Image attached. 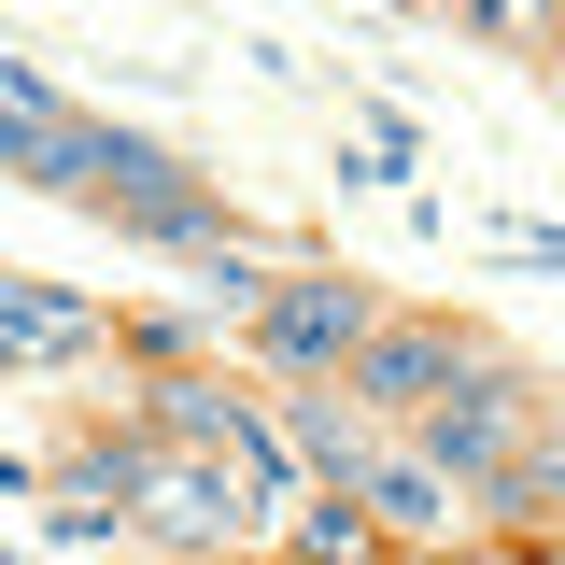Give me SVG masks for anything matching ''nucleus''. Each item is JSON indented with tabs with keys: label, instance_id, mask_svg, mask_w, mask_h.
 Listing matches in <instances>:
<instances>
[{
	"label": "nucleus",
	"instance_id": "1",
	"mask_svg": "<svg viewBox=\"0 0 565 565\" xmlns=\"http://www.w3.org/2000/svg\"><path fill=\"white\" fill-rule=\"evenodd\" d=\"M523 438H552V367H537V353H509V340H494L481 367L438 396V411H411V424H396V452H411L438 494H481L494 467L523 452Z\"/></svg>",
	"mask_w": 565,
	"mask_h": 565
},
{
	"label": "nucleus",
	"instance_id": "2",
	"mask_svg": "<svg viewBox=\"0 0 565 565\" xmlns=\"http://www.w3.org/2000/svg\"><path fill=\"white\" fill-rule=\"evenodd\" d=\"M367 326H382V282L367 269H340V255H297V269L255 297V326H241V367L255 382H340L353 353H367Z\"/></svg>",
	"mask_w": 565,
	"mask_h": 565
},
{
	"label": "nucleus",
	"instance_id": "3",
	"mask_svg": "<svg viewBox=\"0 0 565 565\" xmlns=\"http://www.w3.org/2000/svg\"><path fill=\"white\" fill-rule=\"evenodd\" d=\"M481 353H494L481 311H452V297H382V326H367V353L340 367V396H353V424H382V438H396V424L438 411Z\"/></svg>",
	"mask_w": 565,
	"mask_h": 565
},
{
	"label": "nucleus",
	"instance_id": "4",
	"mask_svg": "<svg viewBox=\"0 0 565 565\" xmlns=\"http://www.w3.org/2000/svg\"><path fill=\"white\" fill-rule=\"evenodd\" d=\"M128 537L156 565H241L255 552V494L226 481V467H199V452H156L141 494H128Z\"/></svg>",
	"mask_w": 565,
	"mask_h": 565
},
{
	"label": "nucleus",
	"instance_id": "5",
	"mask_svg": "<svg viewBox=\"0 0 565 565\" xmlns=\"http://www.w3.org/2000/svg\"><path fill=\"white\" fill-rule=\"evenodd\" d=\"M269 438H282V467H297L311 494H353L382 452H396L382 424H353V396H340V382H282V396H269Z\"/></svg>",
	"mask_w": 565,
	"mask_h": 565
},
{
	"label": "nucleus",
	"instance_id": "6",
	"mask_svg": "<svg viewBox=\"0 0 565 565\" xmlns=\"http://www.w3.org/2000/svg\"><path fill=\"white\" fill-rule=\"evenodd\" d=\"M99 353H114V311L99 297H57V282L0 269V382L14 367H99Z\"/></svg>",
	"mask_w": 565,
	"mask_h": 565
},
{
	"label": "nucleus",
	"instance_id": "7",
	"mask_svg": "<svg viewBox=\"0 0 565 565\" xmlns=\"http://www.w3.org/2000/svg\"><path fill=\"white\" fill-rule=\"evenodd\" d=\"M141 467H156L141 411H71V424H57V452H43V494H71V509H114V523H128Z\"/></svg>",
	"mask_w": 565,
	"mask_h": 565
},
{
	"label": "nucleus",
	"instance_id": "8",
	"mask_svg": "<svg viewBox=\"0 0 565 565\" xmlns=\"http://www.w3.org/2000/svg\"><path fill=\"white\" fill-rule=\"evenodd\" d=\"M114 241H128V255H170V269H184V255H212V241H255V226H241V212H226V184H184V199H156V212H114Z\"/></svg>",
	"mask_w": 565,
	"mask_h": 565
},
{
	"label": "nucleus",
	"instance_id": "9",
	"mask_svg": "<svg viewBox=\"0 0 565 565\" xmlns=\"http://www.w3.org/2000/svg\"><path fill=\"white\" fill-rule=\"evenodd\" d=\"M552 494H565V438H523V452H509V467L467 494V523H494V537H537V523H552Z\"/></svg>",
	"mask_w": 565,
	"mask_h": 565
},
{
	"label": "nucleus",
	"instance_id": "10",
	"mask_svg": "<svg viewBox=\"0 0 565 565\" xmlns=\"http://www.w3.org/2000/svg\"><path fill=\"white\" fill-rule=\"evenodd\" d=\"M367 552H382V537H367V509H353V494H311V509L282 523V565H367Z\"/></svg>",
	"mask_w": 565,
	"mask_h": 565
}]
</instances>
